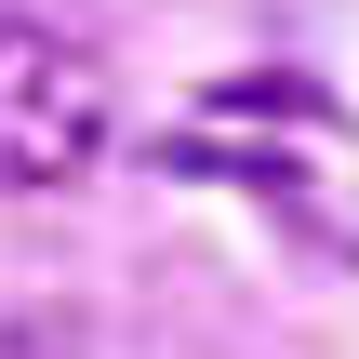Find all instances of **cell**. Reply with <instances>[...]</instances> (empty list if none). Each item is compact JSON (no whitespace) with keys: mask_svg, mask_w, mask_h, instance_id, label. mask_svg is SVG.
<instances>
[{"mask_svg":"<svg viewBox=\"0 0 359 359\" xmlns=\"http://www.w3.org/2000/svg\"><path fill=\"white\" fill-rule=\"evenodd\" d=\"M107 53L53 13H0V187H80L107 160Z\"/></svg>","mask_w":359,"mask_h":359,"instance_id":"cell-1","label":"cell"},{"mask_svg":"<svg viewBox=\"0 0 359 359\" xmlns=\"http://www.w3.org/2000/svg\"><path fill=\"white\" fill-rule=\"evenodd\" d=\"M0 359H93L80 306H0Z\"/></svg>","mask_w":359,"mask_h":359,"instance_id":"cell-3","label":"cell"},{"mask_svg":"<svg viewBox=\"0 0 359 359\" xmlns=\"http://www.w3.org/2000/svg\"><path fill=\"white\" fill-rule=\"evenodd\" d=\"M213 120H266V133H333V93L320 80H200Z\"/></svg>","mask_w":359,"mask_h":359,"instance_id":"cell-2","label":"cell"}]
</instances>
